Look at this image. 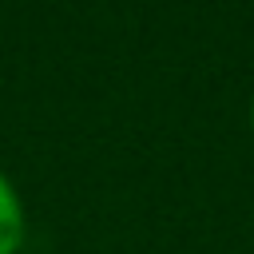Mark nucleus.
I'll return each mask as SVG.
<instances>
[{
  "label": "nucleus",
  "instance_id": "nucleus-1",
  "mask_svg": "<svg viewBox=\"0 0 254 254\" xmlns=\"http://www.w3.org/2000/svg\"><path fill=\"white\" fill-rule=\"evenodd\" d=\"M28 238V210L16 183L0 171V254H20Z\"/></svg>",
  "mask_w": 254,
  "mask_h": 254
},
{
  "label": "nucleus",
  "instance_id": "nucleus-2",
  "mask_svg": "<svg viewBox=\"0 0 254 254\" xmlns=\"http://www.w3.org/2000/svg\"><path fill=\"white\" fill-rule=\"evenodd\" d=\"M250 131H254V99H250Z\"/></svg>",
  "mask_w": 254,
  "mask_h": 254
}]
</instances>
